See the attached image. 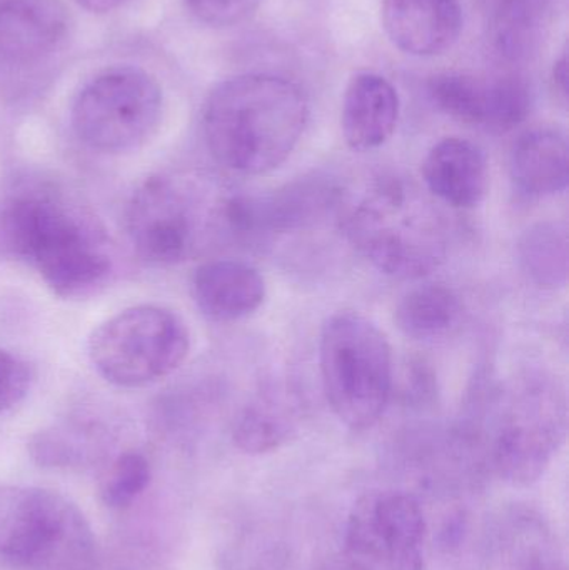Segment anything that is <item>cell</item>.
<instances>
[{
  "instance_id": "6da1fadb",
  "label": "cell",
  "mask_w": 569,
  "mask_h": 570,
  "mask_svg": "<svg viewBox=\"0 0 569 570\" xmlns=\"http://www.w3.org/2000/svg\"><path fill=\"white\" fill-rule=\"evenodd\" d=\"M0 257L26 264L66 301L99 294L114 274L106 227L63 184L40 174H19L0 190Z\"/></svg>"
},
{
  "instance_id": "7a4b0ae2",
  "label": "cell",
  "mask_w": 569,
  "mask_h": 570,
  "mask_svg": "<svg viewBox=\"0 0 569 570\" xmlns=\"http://www.w3.org/2000/svg\"><path fill=\"white\" fill-rule=\"evenodd\" d=\"M431 194L396 174H381L360 193L343 189L337 226L380 273L421 279L447 261L450 227Z\"/></svg>"
},
{
  "instance_id": "3957f363",
  "label": "cell",
  "mask_w": 569,
  "mask_h": 570,
  "mask_svg": "<svg viewBox=\"0 0 569 570\" xmlns=\"http://www.w3.org/2000/svg\"><path fill=\"white\" fill-rule=\"evenodd\" d=\"M307 117L310 104L300 86L269 73H244L210 92L204 106V139L224 169L263 176L286 163Z\"/></svg>"
},
{
  "instance_id": "277c9868",
  "label": "cell",
  "mask_w": 569,
  "mask_h": 570,
  "mask_svg": "<svg viewBox=\"0 0 569 570\" xmlns=\"http://www.w3.org/2000/svg\"><path fill=\"white\" fill-rule=\"evenodd\" d=\"M236 194L199 174H156L130 197L127 234L137 256L167 267L234 243L230 210Z\"/></svg>"
},
{
  "instance_id": "5b68a950",
  "label": "cell",
  "mask_w": 569,
  "mask_h": 570,
  "mask_svg": "<svg viewBox=\"0 0 569 570\" xmlns=\"http://www.w3.org/2000/svg\"><path fill=\"white\" fill-rule=\"evenodd\" d=\"M324 395L351 431H366L383 417L393 392V352L380 327L360 312L343 311L324 322L320 341Z\"/></svg>"
},
{
  "instance_id": "8992f818",
  "label": "cell",
  "mask_w": 569,
  "mask_h": 570,
  "mask_svg": "<svg viewBox=\"0 0 569 570\" xmlns=\"http://www.w3.org/2000/svg\"><path fill=\"white\" fill-rule=\"evenodd\" d=\"M0 559L17 570H100L86 515L59 492L0 485Z\"/></svg>"
},
{
  "instance_id": "52a82bcc",
  "label": "cell",
  "mask_w": 569,
  "mask_h": 570,
  "mask_svg": "<svg viewBox=\"0 0 569 570\" xmlns=\"http://www.w3.org/2000/svg\"><path fill=\"white\" fill-rule=\"evenodd\" d=\"M568 399L547 372H527L508 384L498 404L493 462L513 485H531L550 468L567 438Z\"/></svg>"
},
{
  "instance_id": "ba28073f",
  "label": "cell",
  "mask_w": 569,
  "mask_h": 570,
  "mask_svg": "<svg viewBox=\"0 0 569 570\" xmlns=\"http://www.w3.org/2000/svg\"><path fill=\"white\" fill-rule=\"evenodd\" d=\"M190 351L186 322L169 308H124L94 328L87 345L97 374L124 389L147 387L176 372Z\"/></svg>"
},
{
  "instance_id": "9c48e42d",
  "label": "cell",
  "mask_w": 569,
  "mask_h": 570,
  "mask_svg": "<svg viewBox=\"0 0 569 570\" xmlns=\"http://www.w3.org/2000/svg\"><path fill=\"white\" fill-rule=\"evenodd\" d=\"M163 109L159 82L139 67L119 66L104 70L77 94L70 122L84 146L114 156L150 140Z\"/></svg>"
},
{
  "instance_id": "30bf717a",
  "label": "cell",
  "mask_w": 569,
  "mask_h": 570,
  "mask_svg": "<svg viewBox=\"0 0 569 570\" xmlns=\"http://www.w3.org/2000/svg\"><path fill=\"white\" fill-rule=\"evenodd\" d=\"M426 519L420 502L400 491L361 495L344 531L353 570H423Z\"/></svg>"
},
{
  "instance_id": "8fae6325",
  "label": "cell",
  "mask_w": 569,
  "mask_h": 570,
  "mask_svg": "<svg viewBox=\"0 0 569 570\" xmlns=\"http://www.w3.org/2000/svg\"><path fill=\"white\" fill-rule=\"evenodd\" d=\"M438 109L460 122L508 132L530 114V90L521 80H483L468 73H440L430 82Z\"/></svg>"
},
{
  "instance_id": "7c38bea8",
  "label": "cell",
  "mask_w": 569,
  "mask_h": 570,
  "mask_svg": "<svg viewBox=\"0 0 569 570\" xmlns=\"http://www.w3.org/2000/svg\"><path fill=\"white\" fill-rule=\"evenodd\" d=\"M69 26L62 0H0V67L43 62L62 47Z\"/></svg>"
},
{
  "instance_id": "4fadbf2b",
  "label": "cell",
  "mask_w": 569,
  "mask_h": 570,
  "mask_svg": "<svg viewBox=\"0 0 569 570\" xmlns=\"http://www.w3.org/2000/svg\"><path fill=\"white\" fill-rule=\"evenodd\" d=\"M381 17L391 42L416 57L447 52L463 30L458 0H383Z\"/></svg>"
},
{
  "instance_id": "5bb4252c",
  "label": "cell",
  "mask_w": 569,
  "mask_h": 570,
  "mask_svg": "<svg viewBox=\"0 0 569 570\" xmlns=\"http://www.w3.org/2000/svg\"><path fill=\"white\" fill-rule=\"evenodd\" d=\"M428 193L454 209H474L483 203L490 184L487 157L477 144L447 137L423 163Z\"/></svg>"
},
{
  "instance_id": "9a60e30c",
  "label": "cell",
  "mask_w": 569,
  "mask_h": 570,
  "mask_svg": "<svg viewBox=\"0 0 569 570\" xmlns=\"http://www.w3.org/2000/svg\"><path fill=\"white\" fill-rule=\"evenodd\" d=\"M193 297L209 321L229 324L253 315L266 298V283L251 264L206 261L193 276Z\"/></svg>"
},
{
  "instance_id": "2e32d148",
  "label": "cell",
  "mask_w": 569,
  "mask_h": 570,
  "mask_svg": "<svg viewBox=\"0 0 569 570\" xmlns=\"http://www.w3.org/2000/svg\"><path fill=\"white\" fill-rule=\"evenodd\" d=\"M400 120V96L390 80L361 72L347 83L343 100L344 140L356 153L380 149L393 137Z\"/></svg>"
},
{
  "instance_id": "e0dca14e",
  "label": "cell",
  "mask_w": 569,
  "mask_h": 570,
  "mask_svg": "<svg viewBox=\"0 0 569 570\" xmlns=\"http://www.w3.org/2000/svg\"><path fill=\"white\" fill-rule=\"evenodd\" d=\"M511 179L518 193L531 199L563 194L569 183L567 136L553 127L524 132L511 153Z\"/></svg>"
},
{
  "instance_id": "ac0fdd59",
  "label": "cell",
  "mask_w": 569,
  "mask_h": 570,
  "mask_svg": "<svg viewBox=\"0 0 569 570\" xmlns=\"http://www.w3.org/2000/svg\"><path fill=\"white\" fill-rule=\"evenodd\" d=\"M463 302L453 288L426 284L408 292L396 305L394 321L411 341L436 342L457 331Z\"/></svg>"
},
{
  "instance_id": "d6986e66",
  "label": "cell",
  "mask_w": 569,
  "mask_h": 570,
  "mask_svg": "<svg viewBox=\"0 0 569 570\" xmlns=\"http://www.w3.org/2000/svg\"><path fill=\"white\" fill-rule=\"evenodd\" d=\"M518 261L528 279L545 291L568 285L569 236L565 220L533 224L518 240Z\"/></svg>"
},
{
  "instance_id": "ffe728a7",
  "label": "cell",
  "mask_w": 569,
  "mask_h": 570,
  "mask_svg": "<svg viewBox=\"0 0 569 570\" xmlns=\"http://www.w3.org/2000/svg\"><path fill=\"white\" fill-rule=\"evenodd\" d=\"M294 432L293 407L286 394L269 389L246 405L234 422V444L246 454H266L290 441Z\"/></svg>"
},
{
  "instance_id": "44dd1931",
  "label": "cell",
  "mask_w": 569,
  "mask_h": 570,
  "mask_svg": "<svg viewBox=\"0 0 569 570\" xmlns=\"http://www.w3.org/2000/svg\"><path fill=\"white\" fill-rule=\"evenodd\" d=\"M104 444L106 432L99 424L76 419L33 435L29 451L42 468H72L94 461Z\"/></svg>"
},
{
  "instance_id": "7402d4cb",
  "label": "cell",
  "mask_w": 569,
  "mask_h": 570,
  "mask_svg": "<svg viewBox=\"0 0 569 570\" xmlns=\"http://www.w3.org/2000/svg\"><path fill=\"white\" fill-rule=\"evenodd\" d=\"M551 0H501L494 19V39L507 56L531 50L547 20Z\"/></svg>"
},
{
  "instance_id": "603a6c76",
  "label": "cell",
  "mask_w": 569,
  "mask_h": 570,
  "mask_svg": "<svg viewBox=\"0 0 569 570\" xmlns=\"http://www.w3.org/2000/svg\"><path fill=\"white\" fill-rule=\"evenodd\" d=\"M150 464L140 452L127 451L117 455L100 482V499L109 509L133 505L149 488Z\"/></svg>"
},
{
  "instance_id": "cb8c5ba5",
  "label": "cell",
  "mask_w": 569,
  "mask_h": 570,
  "mask_svg": "<svg viewBox=\"0 0 569 570\" xmlns=\"http://www.w3.org/2000/svg\"><path fill=\"white\" fill-rule=\"evenodd\" d=\"M190 12L213 27H230L249 19L263 0H186Z\"/></svg>"
},
{
  "instance_id": "d4e9b609",
  "label": "cell",
  "mask_w": 569,
  "mask_h": 570,
  "mask_svg": "<svg viewBox=\"0 0 569 570\" xmlns=\"http://www.w3.org/2000/svg\"><path fill=\"white\" fill-rule=\"evenodd\" d=\"M32 372L29 365L0 348V414L16 407L29 394Z\"/></svg>"
},
{
  "instance_id": "484cf974",
  "label": "cell",
  "mask_w": 569,
  "mask_h": 570,
  "mask_svg": "<svg viewBox=\"0 0 569 570\" xmlns=\"http://www.w3.org/2000/svg\"><path fill=\"white\" fill-rule=\"evenodd\" d=\"M521 570H565L553 554L547 549L531 546L530 551L524 552V561Z\"/></svg>"
},
{
  "instance_id": "4316f807",
  "label": "cell",
  "mask_w": 569,
  "mask_h": 570,
  "mask_svg": "<svg viewBox=\"0 0 569 570\" xmlns=\"http://www.w3.org/2000/svg\"><path fill=\"white\" fill-rule=\"evenodd\" d=\"M555 83L557 89L560 90L561 96L567 99L568 97V56L563 52V56L555 63Z\"/></svg>"
},
{
  "instance_id": "83f0119b",
  "label": "cell",
  "mask_w": 569,
  "mask_h": 570,
  "mask_svg": "<svg viewBox=\"0 0 569 570\" xmlns=\"http://www.w3.org/2000/svg\"><path fill=\"white\" fill-rule=\"evenodd\" d=\"M84 9L90 12L106 13L110 10H116L117 7L122 6L126 0H77Z\"/></svg>"
}]
</instances>
